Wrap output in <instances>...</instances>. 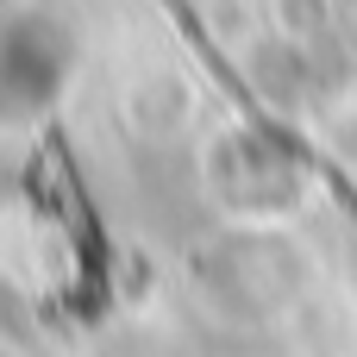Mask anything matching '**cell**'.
Returning <instances> with one entry per match:
<instances>
[{
  "label": "cell",
  "mask_w": 357,
  "mask_h": 357,
  "mask_svg": "<svg viewBox=\"0 0 357 357\" xmlns=\"http://www.w3.org/2000/svg\"><path fill=\"white\" fill-rule=\"evenodd\" d=\"M75 69V38L50 13H19L0 31V119H38L56 107Z\"/></svg>",
  "instance_id": "6da1fadb"
}]
</instances>
